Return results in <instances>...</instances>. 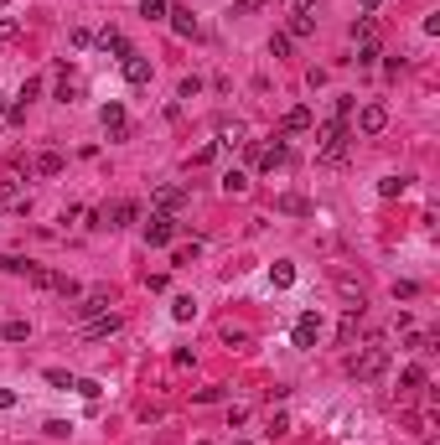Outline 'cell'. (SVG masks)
Wrapping results in <instances>:
<instances>
[{
	"label": "cell",
	"mask_w": 440,
	"mask_h": 445,
	"mask_svg": "<svg viewBox=\"0 0 440 445\" xmlns=\"http://www.w3.org/2000/svg\"><path fill=\"white\" fill-rule=\"evenodd\" d=\"M109 306H114V290H109V285H93L88 295H78V300H73V316H78V321H88V316H104Z\"/></svg>",
	"instance_id": "3957f363"
},
{
	"label": "cell",
	"mask_w": 440,
	"mask_h": 445,
	"mask_svg": "<svg viewBox=\"0 0 440 445\" xmlns=\"http://www.w3.org/2000/svg\"><path fill=\"white\" fill-rule=\"evenodd\" d=\"M301 129H311V109H305V104H296V109L285 114V135H301Z\"/></svg>",
	"instance_id": "e0dca14e"
},
{
	"label": "cell",
	"mask_w": 440,
	"mask_h": 445,
	"mask_svg": "<svg viewBox=\"0 0 440 445\" xmlns=\"http://www.w3.org/2000/svg\"><path fill=\"white\" fill-rule=\"evenodd\" d=\"M11 404H16V394H11V388H0V409H11Z\"/></svg>",
	"instance_id": "ab89813d"
},
{
	"label": "cell",
	"mask_w": 440,
	"mask_h": 445,
	"mask_svg": "<svg viewBox=\"0 0 440 445\" xmlns=\"http://www.w3.org/2000/svg\"><path fill=\"white\" fill-rule=\"evenodd\" d=\"M223 192H228V197H244V192H249V176L244 171H228V176H223Z\"/></svg>",
	"instance_id": "d4e9b609"
},
{
	"label": "cell",
	"mask_w": 440,
	"mask_h": 445,
	"mask_svg": "<svg viewBox=\"0 0 440 445\" xmlns=\"http://www.w3.org/2000/svg\"><path fill=\"white\" fill-rule=\"evenodd\" d=\"M140 16L145 21H161L166 16V0H140Z\"/></svg>",
	"instance_id": "83f0119b"
},
{
	"label": "cell",
	"mask_w": 440,
	"mask_h": 445,
	"mask_svg": "<svg viewBox=\"0 0 440 445\" xmlns=\"http://www.w3.org/2000/svg\"><path fill=\"white\" fill-rule=\"evenodd\" d=\"M311 26H316V21H311V10H296V16H290V31H285V36H311Z\"/></svg>",
	"instance_id": "cb8c5ba5"
},
{
	"label": "cell",
	"mask_w": 440,
	"mask_h": 445,
	"mask_svg": "<svg viewBox=\"0 0 440 445\" xmlns=\"http://www.w3.org/2000/svg\"><path fill=\"white\" fill-rule=\"evenodd\" d=\"M425 388V368H404L399 373V394H420Z\"/></svg>",
	"instance_id": "44dd1931"
},
{
	"label": "cell",
	"mask_w": 440,
	"mask_h": 445,
	"mask_svg": "<svg viewBox=\"0 0 440 445\" xmlns=\"http://www.w3.org/2000/svg\"><path fill=\"white\" fill-rule=\"evenodd\" d=\"M181 202H186V187H161L156 192V213H177Z\"/></svg>",
	"instance_id": "5bb4252c"
},
{
	"label": "cell",
	"mask_w": 440,
	"mask_h": 445,
	"mask_svg": "<svg viewBox=\"0 0 440 445\" xmlns=\"http://www.w3.org/2000/svg\"><path fill=\"white\" fill-rule=\"evenodd\" d=\"M357 129H363V135H383V129H389V109H383V104H363V109H357Z\"/></svg>",
	"instance_id": "9c48e42d"
},
{
	"label": "cell",
	"mask_w": 440,
	"mask_h": 445,
	"mask_svg": "<svg viewBox=\"0 0 440 445\" xmlns=\"http://www.w3.org/2000/svg\"><path fill=\"white\" fill-rule=\"evenodd\" d=\"M57 99H62V104H73V99H78V78H73V73L57 83Z\"/></svg>",
	"instance_id": "4dcf8cb0"
},
{
	"label": "cell",
	"mask_w": 440,
	"mask_h": 445,
	"mask_svg": "<svg viewBox=\"0 0 440 445\" xmlns=\"http://www.w3.org/2000/svg\"><path fill=\"white\" fill-rule=\"evenodd\" d=\"M348 368H352V378H357V383H373V378H383V368H389V347L368 342V347L357 352L352 362H348Z\"/></svg>",
	"instance_id": "7a4b0ae2"
},
{
	"label": "cell",
	"mask_w": 440,
	"mask_h": 445,
	"mask_svg": "<svg viewBox=\"0 0 440 445\" xmlns=\"http://www.w3.org/2000/svg\"><path fill=\"white\" fill-rule=\"evenodd\" d=\"M285 430H290V420H285V414H275V420H270V440H280Z\"/></svg>",
	"instance_id": "f35d334b"
},
{
	"label": "cell",
	"mask_w": 440,
	"mask_h": 445,
	"mask_svg": "<svg viewBox=\"0 0 440 445\" xmlns=\"http://www.w3.org/2000/svg\"><path fill=\"white\" fill-rule=\"evenodd\" d=\"M244 146H249V161L264 166V171H275V166H285V161H290V146H285L280 135H275V146H254V140H244Z\"/></svg>",
	"instance_id": "277c9868"
},
{
	"label": "cell",
	"mask_w": 440,
	"mask_h": 445,
	"mask_svg": "<svg viewBox=\"0 0 440 445\" xmlns=\"http://www.w3.org/2000/svg\"><path fill=\"white\" fill-rule=\"evenodd\" d=\"M197 445H207V440H197Z\"/></svg>",
	"instance_id": "f6af8a7d"
},
{
	"label": "cell",
	"mask_w": 440,
	"mask_h": 445,
	"mask_svg": "<svg viewBox=\"0 0 440 445\" xmlns=\"http://www.w3.org/2000/svg\"><path fill=\"white\" fill-rule=\"evenodd\" d=\"M357 326H363V311H348V316H342V326H337V342H342V347L357 337Z\"/></svg>",
	"instance_id": "d6986e66"
},
{
	"label": "cell",
	"mask_w": 440,
	"mask_h": 445,
	"mask_svg": "<svg viewBox=\"0 0 440 445\" xmlns=\"http://www.w3.org/2000/svg\"><path fill=\"white\" fill-rule=\"evenodd\" d=\"M6 6H16V0H0V10H6Z\"/></svg>",
	"instance_id": "ee69618b"
},
{
	"label": "cell",
	"mask_w": 440,
	"mask_h": 445,
	"mask_svg": "<svg viewBox=\"0 0 440 445\" xmlns=\"http://www.w3.org/2000/svg\"><path fill=\"white\" fill-rule=\"evenodd\" d=\"M280 207H285V213H311V202L296 197V192H290V197H280Z\"/></svg>",
	"instance_id": "1f68e13d"
},
{
	"label": "cell",
	"mask_w": 440,
	"mask_h": 445,
	"mask_svg": "<svg viewBox=\"0 0 440 445\" xmlns=\"http://www.w3.org/2000/svg\"><path fill=\"white\" fill-rule=\"evenodd\" d=\"M202 94V78H181V99H197Z\"/></svg>",
	"instance_id": "8d00e7d4"
},
{
	"label": "cell",
	"mask_w": 440,
	"mask_h": 445,
	"mask_svg": "<svg viewBox=\"0 0 440 445\" xmlns=\"http://www.w3.org/2000/svg\"><path fill=\"white\" fill-rule=\"evenodd\" d=\"M47 383H52V388H78V378L62 373V368H47Z\"/></svg>",
	"instance_id": "4316f807"
},
{
	"label": "cell",
	"mask_w": 440,
	"mask_h": 445,
	"mask_svg": "<svg viewBox=\"0 0 440 445\" xmlns=\"http://www.w3.org/2000/svg\"><path fill=\"white\" fill-rule=\"evenodd\" d=\"M244 135H249V129L238 125V120H223L218 125V146H244Z\"/></svg>",
	"instance_id": "9a60e30c"
},
{
	"label": "cell",
	"mask_w": 440,
	"mask_h": 445,
	"mask_svg": "<svg viewBox=\"0 0 440 445\" xmlns=\"http://www.w3.org/2000/svg\"><path fill=\"white\" fill-rule=\"evenodd\" d=\"M316 337H322V316H316V311H305V316L296 321V347H301V352H311V347H316Z\"/></svg>",
	"instance_id": "30bf717a"
},
{
	"label": "cell",
	"mask_w": 440,
	"mask_h": 445,
	"mask_svg": "<svg viewBox=\"0 0 440 445\" xmlns=\"http://www.w3.org/2000/svg\"><path fill=\"white\" fill-rule=\"evenodd\" d=\"M171 31L177 36H197V16L192 10H171Z\"/></svg>",
	"instance_id": "ffe728a7"
},
{
	"label": "cell",
	"mask_w": 440,
	"mask_h": 445,
	"mask_svg": "<svg viewBox=\"0 0 440 445\" xmlns=\"http://www.w3.org/2000/svg\"><path fill=\"white\" fill-rule=\"evenodd\" d=\"M378 192H383V197H399V192H404V181H399V176H383Z\"/></svg>",
	"instance_id": "836d02e7"
},
{
	"label": "cell",
	"mask_w": 440,
	"mask_h": 445,
	"mask_svg": "<svg viewBox=\"0 0 440 445\" xmlns=\"http://www.w3.org/2000/svg\"><path fill=\"white\" fill-rule=\"evenodd\" d=\"M36 171H42V176H57V171H62V155H57V150L36 155Z\"/></svg>",
	"instance_id": "484cf974"
},
{
	"label": "cell",
	"mask_w": 440,
	"mask_h": 445,
	"mask_svg": "<svg viewBox=\"0 0 440 445\" xmlns=\"http://www.w3.org/2000/svg\"><path fill=\"white\" fill-rule=\"evenodd\" d=\"M348 146H352L348 125L326 120L322 129H316V161H322V166H342V161H348Z\"/></svg>",
	"instance_id": "6da1fadb"
},
{
	"label": "cell",
	"mask_w": 440,
	"mask_h": 445,
	"mask_svg": "<svg viewBox=\"0 0 440 445\" xmlns=\"http://www.w3.org/2000/svg\"><path fill=\"white\" fill-rule=\"evenodd\" d=\"M171 316H177V321H192L197 316V300L192 295H177V300H171Z\"/></svg>",
	"instance_id": "603a6c76"
},
{
	"label": "cell",
	"mask_w": 440,
	"mask_h": 445,
	"mask_svg": "<svg viewBox=\"0 0 440 445\" xmlns=\"http://www.w3.org/2000/svg\"><path fill=\"white\" fill-rule=\"evenodd\" d=\"M135 213H140L135 202H130V197H119V202L104 207V213H93V228H125V222L135 218Z\"/></svg>",
	"instance_id": "5b68a950"
},
{
	"label": "cell",
	"mask_w": 440,
	"mask_h": 445,
	"mask_svg": "<svg viewBox=\"0 0 440 445\" xmlns=\"http://www.w3.org/2000/svg\"><path fill=\"white\" fill-rule=\"evenodd\" d=\"M6 109H11V104H6V94H0V114H6Z\"/></svg>",
	"instance_id": "7bdbcfd3"
},
{
	"label": "cell",
	"mask_w": 440,
	"mask_h": 445,
	"mask_svg": "<svg viewBox=\"0 0 440 445\" xmlns=\"http://www.w3.org/2000/svg\"><path fill=\"white\" fill-rule=\"evenodd\" d=\"M270 280H275V290H285V285H296V264H285V259H280V264L270 269Z\"/></svg>",
	"instance_id": "7402d4cb"
},
{
	"label": "cell",
	"mask_w": 440,
	"mask_h": 445,
	"mask_svg": "<svg viewBox=\"0 0 440 445\" xmlns=\"http://www.w3.org/2000/svg\"><path fill=\"white\" fill-rule=\"evenodd\" d=\"M99 125H104V135H109V140H125L130 135V120H125V104H104V109H99Z\"/></svg>",
	"instance_id": "8992f818"
},
{
	"label": "cell",
	"mask_w": 440,
	"mask_h": 445,
	"mask_svg": "<svg viewBox=\"0 0 440 445\" xmlns=\"http://www.w3.org/2000/svg\"><path fill=\"white\" fill-rule=\"evenodd\" d=\"M0 202H6V207H21V213H26V192H21V181L11 176V171H0Z\"/></svg>",
	"instance_id": "8fae6325"
},
{
	"label": "cell",
	"mask_w": 440,
	"mask_h": 445,
	"mask_svg": "<svg viewBox=\"0 0 440 445\" xmlns=\"http://www.w3.org/2000/svg\"><path fill=\"white\" fill-rule=\"evenodd\" d=\"M352 42H363V47H378V21H373V16H363V21L352 26Z\"/></svg>",
	"instance_id": "2e32d148"
},
{
	"label": "cell",
	"mask_w": 440,
	"mask_h": 445,
	"mask_svg": "<svg viewBox=\"0 0 440 445\" xmlns=\"http://www.w3.org/2000/svg\"><path fill=\"white\" fill-rule=\"evenodd\" d=\"M290 6H296V10H311V6H316V0H290Z\"/></svg>",
	"instance_id": "60d3db41"
},
{
	"label": "cell",
	"mask_w": 440,
	"mask_h": 445,
	"mask_svg": "<svg viewBox=\"0 0 440 445\" xmlns=\"http://www.w3.org/2000/svg\"><path fill=\"white\" fill-rule=\"evenodd\" d=\"M99 47H104V52H109V57H130V52H135V47H130V42H125V31H114V26H109V31H104V36H99Z\"/></svg>",
	"instance_id": "4fadbf2b"
},
{
	"label": "cell",
	"mask_w": 440,
	"mask_h": 445,
	"mask_svg": "<svg viewBox=\"0 0 440 445\" xmlns=\"http://www.w3.org/2000/svg\"><path fill=\"white\" fill-rule=\"evenodd\" d=\"M270 0H233V16H249V10H264Z\"/></svg>",
	"instance_id": "d6a6232c"
},
{
	"label": "cell",
	"mask_w": 440,
	"mask_h": 445,
	"mask_svg": "<svg viewBox=\"0 0 440 445\" xmlns=\"http://www.w3.org/2000/svg\"><path fill=\"white\" fill-rule=\"evenodd\" d=\"M0 269H6V274H26L32 264H26V259H16V254H0Z\"/></svg>",
	"instance_id": "f546056e"
},
{
	"label": "cell",
	"mask_w": 440,
	"mask_h": 445,
	"mask_svg": "<svg viewBox=\"0 0 440 445\" xmlns=\"http://www.w3.org/2000/svg\"><path fill=\"white\" fill-rule=\"evenodd\" d=\"M212 155H218V140H212V146H202V150H197V155H192V166H207Z\"/></svg>",
	"instance_id": "74e56055"
},
{
	"label": "cell",
	"mask_w": 440,
	"mask_h": 445,
	"mask_svg": "<svg viewBox=\"0 0 440 445\" xmlns=\"http://www.w3.org/2000/svg\"><path fill=\"white\" fill-rule=\"evenodd\" d=\"M378 6H383V0H363V10H378Z\"/></svg>",
	"instance_id": "b9f144b4"
},
{
	"label": "cell",
	"mask_w": 440,
	"mask_h": 445,
	"mask_svg": "<svg viewBox=\"0 0 440 445\" xmlns=\"http://www.w3.org/2000/svg\"><path fill=\"white\" fill-rule=\"evenodd\" d=\"M0 337H6V342H26V337H32V321H21V316H11L6 326H0Z\"/></svg>",
	"instance_id": "ac0fdd59"
},
{
	"label": "cell",
	"mask_w": 440,
	"mask_h": 445,
	"mask_svg": "<svg viewBox=\"0 0 440 445\" xmlns=\"http://www.w3.org/2000/svg\"><path fill=\"white\" fill-rule=\"evenodd\" d=\"M125 78H130L135 88H145V83H151V62H145L140 52H130V57H125Z\"/></svg>",
	"instance_id": "7c38bea8"
},
{
	"label": "cell",
	"mask_w": 440,
	"mask_h": 445,
	"mask_svg": "<svg viewBox=\"0 0 440 445\" xmlns=\"http://www.w3.org/2000/svg\"><path fill=\"white\" fill-rule=\"evenodd\" d=\"M270 52H275V57H285V52H290V36L275 31V36H270Z\"/></svg>",
	"instance_id": "d590c367"
},
{
	"label": "cell",
	"mask_w": 440,
	"mask_h": 445,
	"mask_svg": "<svg viewBox=\"0 0 440 445\" xmlns=\"http://www.w3.org/2000/svg\"><path fill=\"white\" fill-rule=\"evenodd\" d=\"M16 36H21V21H16V16H6V21H0V47L16 42Z\"/></svg>",
	"instance_id": "f1b7e54d"
},
{
	"label": "cell",
	"mask_w": 440,
	"mask_h": 445,
	"mask_svg": "<svg viewBox=\"0 0 440 445\" xmlns=\"http://www.w3.org/2000/svg\"><path fill=\"white\" fill-rule=\"evenodd\" d=\"M171 239H177V218H171V213H156L151 222H145V243H151V248H166Z\"/></svg>",
	"instance_id": "52a82bcc"
},
{
	"label": "cell",
	"mask_w": 440,
	"mask_h": 445,
	"mask_svg": "<svg viewBox=\"0 0 440 445\" xmlns=\"http://www.w3.org/2000/svg\"><path fill=\"white\" fill-rule=\"evenodd\" d=\"M394 295H399V300H415V295H420V285H415V280H399V285H394Z\"/></svg>",
	"instance_id": "e575fe53"
},
{
	"label": "cell",
	"mask_w": 440,
	"mask_h": 445,
	"mask_svg": "<svg viewBox=\"0 0 440 445\" xmlns=\"http://www.w3.org/2000/svg\"><path fill=\"white\" fill-rule=\"evenodd\" d=\"M119 326H125V321H119L114 311H104V316H88L83 326H78V337H83V342H99V337H114Z\"/></svg>",
	"instance_id": "ba28073f"
}]
</instances>
